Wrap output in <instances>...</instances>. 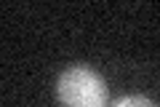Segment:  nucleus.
Listing matches in <instances>:
<instances>
[{"instance_id":"1","label":"nucleus","mask_w":160,"mask_h":107,"mask_svg":"<svg viewBox=\"0 0 160 107\" xmlns=\"http://www.w3.org/2000/svg\"><path fill=\"white\" fill-rule=\"evenodd\" d=\"M56 99L62 107H107V83L96 70L72 64L56 80Z\"/></svg>"},{"instance_id":"2","label":"nucleus","mask_w":160,"mask_h":107,"mask_svg":"<svg viewBox=\"0 0 160 107\" xmlns=\"http://www.w3.org/2000/svg\"><path fill=\"white\" fill-rule=\"evenodd\" d=\"M115 107H158V104L152 99H147V96H142V94H126L115 102Z\"/></svg>"}]
</instances>
